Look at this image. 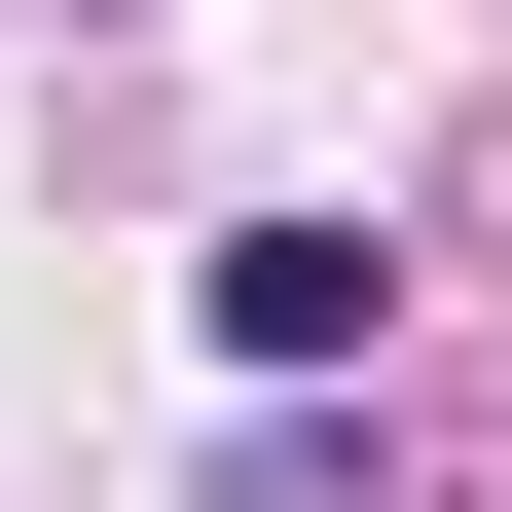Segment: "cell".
Segmentation results:
<instances>
[{
  "label": "cell",
  "mask_w": 512,
  "mask_h": 512,
  "mask_svg": "<svg viewBox=\"0 0 512 512\" xmlns=\"http://www.w3.org/2000/svg\"><path fill=\"white\" fill-rule=\"evenodd\" d=\"M366 330H403V256H366V220H220V366H256V403H330Z\"/></svg>",
  "instance_id": "1"
}]
</instances>
